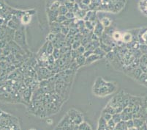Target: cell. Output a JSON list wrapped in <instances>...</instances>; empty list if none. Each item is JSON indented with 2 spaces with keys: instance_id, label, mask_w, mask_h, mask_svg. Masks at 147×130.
<instances>
[{
  "instance_id": "6da1fadb",
  "label": "cell",
  "mask_w": 147,
  "mask_h": 130,
  "mask_svg": "<svg viewBox=\"0 0 147 130\" xmlns=\"http://www.w3.org/2000/svg\"><path fill=\"white\" fill-rule=\"evenodd\" d=\"M117 85L116 83L105 81L100 76L94 82L92 88V92L95 96L104 97L113 94L117 91Z\"/></svg>"
},
{
  "instance_id": "7a4b0ae2",
  "label": "cell",
  "mask_w": 147,
  "mask_h": 130,
  "mask_svg": "<svg viewBox=\"0 0 147 130\" xmlns=\"http://www.w3.org/2000/svg\"><path fill=\"white\" fill-rule=\"evenodd\" d=\"M67 115L69 116V119L73 122V124L75 125L78 126L81 124L82 122H84V116L80 111L77 110L72 108V109L69 110L67 112Z\"/></svg>"
},
{
  "instance_id": "3957f363",
  "label": "cell",
  "mask_w": 147,
  "mask_h": 130,
  "mask_svg": "<svg viewBox=\"0 0 147 130\" xmlns=\"http://www.w3.org/2000/svg\"><path fill=\"white\" fill-rule=\"evenodd\" d=\"M37 77H39V79L40 80H45L50 78V77H52V76L54 75V74L52 73L51 71L48 69V68H45V67H40V68L37 70Z\"/></svg>"
},
{
  "instance_id": "277c9868",
  "label": "cell",
  "mask_w": 147,
  "mask_h": 130,
  "mask_svg": "<svg viewBox=\"0 0 147 130\" xmlns=\"http://www.w3.org/2000/svg\"><path fill=\"white\" fill-rule=\"evenodd\" d=\"M45 107L48 116H52L53 114H57L60 110L59 107H58L57 104L53 102L46 103V104H45Z\"/></svg>"
},
{
  "instance_id": "5b68a950",
  "label": "cell",
  "mask_w": 147,
  "mask_h": 130,
  "mask_svg": "<svg viewBox=\"0 0 147 130\" xmlns=\"http://www.w3.org/2000/svg\"><path fill=\"white\" fill-rule=\"evenodd\" d=\"M101 39H100V41H102V42L104 43L105 44H106V45L109 46H111V48H114L115 46H116V43L114 42V41L113 40V38H112L111 36H110L109 35L106 34V33H103L102 35V37H100Z\"/></svg>"
},
{
  "instance_id": "8992f818",
  "label": "cell",
  "mask_w": 147,
  "mask_h": 130,
  "mask_svg": "<svg viewBox=\"0 0 147 130\" xmlns=\"http://www.w3.org/2000/svg\"><path fill=\"white\" fill-rule=\"evenodd\" d=\"M104 28L105 27L102 26V25L100 23V21H97V22H96V25L95 26H94L93 33L95 34L97 36H98L100 38V37H102V34H103Z\"/></svg>"
},
{
  "instance_id": "52a82bcc",
  "label": "cell",
  "mask_w": 147,
  "mask_h": 130,
  "mask_svg": "<svg viewBox=\"0 0 147 130\" xmlns=\"http://www.w3.org/2000/svg\"><path fill=\"white\" fill-rule=\"evenodd\" d=\"M144 73L142 71V69H141L140 67H138V68H134V69H133L132 71H129V74H127V75H129V76H130L132 78L135 79L136 80H138L139 78H140V76H141V74Z\"/></svg>"
},
{
  "instance_id": "ba28073f",
  "label": "cell",
  "mask_w": 147,
  "mask_h": 130,
  "mask_svg": "<svg viewBox=\"0 0 147 130\" xmlns=\"http://www.w3.org/2000/svg\"><path fill=\"white\" fill-rule=\"evenodd\" d=\"M23 96H24V101H26L28 104H30L31 101H32V99L33 93L32 88H26V90H24V93H23Z\"/></svg>"
},
{
  "instance_id": "9c48e42d",
  "label": "cell",
  "mask_w": 147,
  "mask_h": 130,
  "mask_svg": "<svg viewBox=\"0 0 147 130\" xmlns=\"http://www.w3.org/2000/svg\"><path fill=\"white\" fill-rule=\"evenodd\" d=\"M97 130H109L107 124V121L100 116V118L98 120V124H97Z\"/></svg>"
},
{
  "instance_id": "30bf717a",
  "label": "cell",
  "mask_w": 147,
  "mask_h": 130,
  "mask_svg": "<svg viewBox=\"0 0 147 130\" xmlns=\"http://www.w3.org/2000/svg\"><path fill=\"white\" fill-rule=\"evenodd\" d=\"M133 41V35L132 33H128V32H126L124 34L122 35V37H121V41H122L124 44H129L132 41Z\"/></svg>"
},
{
  "instance_id": "8fae6325",
  "label": "cell",
  "mask_w": 147,
  "mask_h": 130,
  "mask_svg": "<svg viewBox=\"0 0 147 130\" xmlns=\"http://www.w3.org/2000/svg\"><path fill=\"white\" fill-rule=\"evenodd\" d=\"M138 8L144 16H147V0H141L138 2Z\"/></svg>"
},
{
  "instance_id": "7c38bea8",
  "label": "cell",
  "mask_w": 147,
  "mask_h": 130,
  "mask_svg": "<svg viewBox=\"0 0 147 130\" xmlns=\"http://www.w3.org/2000/svg\"><path fill=\"white\" fill-rule=\"evenodd\" d=\"M100 59H102V57H100V56L97 55V54H94V53H93V54H91L90 56H89L88 57H86V64H85V65H90V64L93 63L94 62H95V61H97V60H100Z\"/></svg>"
},
{
  "instance_id": "4fadbf2b",
  "label": "cell",
  "mask_w": 147,
  "mask_h": 130,
  "mask_svg": "<svg viewBox=\"0 0 147 130\" xmlns=\"http://www.w3.org/2000/svg\"><path fill=\"white\" fill-rule=\"evenodd\" d=\"M85 21H90L94 23V21L96 20V12L94 10H89L86 13V16L84 18Z\"/></svg>"
},
{
  "instance_id": "5bb4252c",
  "label": "cell",
  "mask_w": 147,
  "mask_h": 130,
  "mask_svg": "<svg viewBox=\"0 0 147 130\" xmlns=\"http://www.w3.org/2000/svg\"><path fill=\"white\" fill-rule=\"evenodd\" d=\"M86 13H87V12H86V10H81V9H80V7H79V9H78V10L74 13H75V16H76V18H78V20H83V19H84L85 16H86Z\"/></svg>"
},
{
  "instance_id": "9a60e30c",
  "label": "cell",
  "mask_w": 147,
  "mask_h": 130,
  "mask_svg": "<svg viewBox=\"0 0 147 130\" xmlns=\"http://www.w3.org/2000/svg\"><path fill=\"white\" fill-rule=\"evenodd\" d=\"M86 57H84L83 54H81V55H79L76 57L75 59V61H76V63L78 64V66L81 67L83 66V65H85V64H86Z\"/></svg>"
},
{
  "instance_id": "2e32d148",
  "label": "cell",
  "mask_w": 147,
  "mask_h": 130,
  "mask_svg": "<svg viewBox=\"0 0 147 130\" xmlns=\"http://www.w3.org/2000/svg\"><path fill=\"white\" fill-rule=\"evenodd\" d=\"M58 16H59L58 10H50V11H49V20H50L51 22L56 21L57 18V17H58Z\"/></svg>"
},
{
  "instance_id": "e0dca14e",
  "label": "cell",
  "mask_w": 147,
  "mask_h": 130,
  "mask_svg": "<svg viewBox=\"0 0 147 130\" xmlns=\"http://www.w3.org/2000/svg\"><path fill=\"white\" fill-rule=\"evenodd\" d=\"M133 122H134V127L137 129H139L141 127L144 125L146 122L145 119L144 118H133Z\"/></svg>"
},
{
  "instance_id": "ac0fdd59",
  "label": "cell",
  "mask_w": 147,
  "mask_h": 130,
  "mask_svg": "<svg viewBox=\"0 0 147 130\" xmlns=\"http://www.w3.org/2000/svg\"><path fill=\"white\" fill-rule=\"evenodd\" d=\"M102 112H105V113H108V114H111L113 116V114L116 113V110H115L114 108L113 107H111V105H109L108 104H107V105L105 106V108L102 110Z\"/></svg>"
},
{
  "instance_id": "d6986e66",
  "label": "cell",
  "mask_w": 147,
  "mask_h": 130,
  "mask_svg": "<svg viewBox=\"0 0 147 130\" xmlns=\"http://www.w3.org/2000/svg\"><path fill=\"white\" fill-rule=\"evenodd\" d=\"M100 21L102 25V26L105 28L109 27L111 26V20L109 18H108V17H104Z\"/></svg>"
},
{
  "instance_id": "ffe728a7",
  "label": "cell",
  "mask_w": 147,
  "mask_h": 130,
  "mask_svg": "<svg viewBox=\"0 0 147 130\" xmlns=\"http://www.w3.org/2000/svg\"><path fill=\"white\" fill-rule=\"evenodd\" d=\"M51 26V30L53 33H54V34H59V33H61V26L59 25V23H57V24L53 23Z\"/></svg>"
},
{
  "instance_id": "44dd1931",
  "label": "cell",
  "mask_w": 147,
  "mask_h": 130,
  "mask_svg": "<svg viewBox=\"0 0 147 130\" xmlns=\"http://www.w3.org/2000/svg\"><path fill=\"white\" fill-rule=\"evenodd\" d=\"M138 82L141 83V85L147 87V74L143 73L141 76H140V78L138 80Z\"/></svg>"
},
{
  "instance_id": "7402d4cb",
  "label": "cell",
  "mask_w": 147,
  "mask_h": 130,
  "mask_svg": "<svg viewBox=\"0 0 147 130\" xmlns=\"http://www.w3.org/2000/svg\"><path fill=\"white\" fill-rule=\"evenodd\" d=\"M78 130H92V127L86 122H82L78 126Z\"/></svg>"
},
{
  "instance_id": "603a6c76",
  "label": "cell",
  "mask_w": 147,
  "mask_h": 130,
  "mask_svg": "<svg viewBox=\"0 0 147 130\" xmlns=\"http://www.w3.org/2000/svg\"><path fill=\"white\" fill-rule=\"evenodd\" d=\"M31 16L29 13H25L22 17H21V22L23 25H28L31 21Z\"/></svg>"
},
{
  "instance_id": "cb8c5ba5",
  "label": "cell",
  "mask_w": 147,
  "mask_h": 130,
  "mask_svg": "<svg viewBox=\"0 0 147 130\" xmlns=\"http://www.w3.org/2000/svg\"><path fill=\"white\" fill-rule=\"evenodd\" d=\"M100 47L101 48V49H102V50L105 52V53L111 52L112 51V49H113V48H111V46H109L105 44L103 42H102V41H100Z\"/></svg>"
},
{
  "instance_id": "d4e9b609",
  "label": "cell",
  "mask_w": 147,
  "mask_h": 130,
  "mask_svg": "<svg viewBox=\"0 0 147 130\" xmlns=\"http://www.w3.org/2000/svg\"><path fill=\"white\" fill-rule=\"evenodd\" d=\"M111 37H112V38H113V41H118L119 42V41H121V37H122V35H121L119 32L115 31L113 33Z\"/></svg>"
},
{
  "instance_id": "484cf974",
  "label": "cell",
  "mask_w": 147,
  "mask_h": 130,
  "mask_svg": "<svg viewBox=\"0 0 147 130\" xmlns=\"http://www.w3.org/2000/svg\"><path fill=\"white\" fill-rule=\"evenodd\" d=\"M54 49H55V47H54L53 43L49 42V44L47 45V47H46V53L48 54H49V55H51L53 54Z\"/></svg>"
},
{
  "instance_id": "4316f807",
  "label": "cell",
  "mask_w": 147,
  "mask_h": 130,
  "mask_svg": "<svg viewBox=\"0 0 147 130\" xmlns=\"http://www.w3.org/2000/svg\"><path fill=\"white\" fill-rule=\"evenodd\" d=\"M84 24H85V27H86L88 30H89V31H93V30H94V26H95L96 25V24H94V23L92 22V21H86L84 22Z\"/></svg>"
},
{
  "instance_id": "83f0119b",
  "label": "cell",
  "mask_w": 147,
  "mask_h": 130,
  "mask_svg": "<svg viewBox=\"0 0 147 130\" xmlns=\"http://www.w3.org/2000/svg\"><path fill=\"white\" fill-rule=\"evenodd\" d=\"M58 11L59 15H63V16H65L66 13L69 12V10H68V9L67 8V7L65 6V5H60V7L58 9Z\"/></svg>"
},
{
  "instance_id": "f1b7e54d",
  "label": "cell",
  "mask_w": 147,
  "mask_h": 130,
  "mask_svg": "<svg viewBox=\"0 0 147 130\" xmlns=\"http://www.w3.org/2000/svg\"><path fill=\"white\" fill-rule=\"evenodd\" d=\"M94 54H97V55H99L100 57H102V58H103V57L106 55V53H105V52H104V51L102 50V49H101L100 47H98V48H97V49H94Z\"/></svg>"
},
{
  "instance_id": "f546056e",
  "label": "cell",
  "mask_w": 147,
  "mask_h": 130,
  "mask_svg": "<svg viewBox=\"0 0 147 130\" xmlns=\"http://www.w3.org/2000/svg\"><path fill=\"white\" fill-rule=\"evenodd\" d=\"M112 120L116 123V124H119L121 121V114L120 113H115L112 116Z\"/></svg>"
},
{
  "instance_id": "4dcf8cb0",
  "label": "cell",
  "mask_w": 147,
  "mask_h": 130,
  "mask_svg": "<svg viewBox=\"0 0 147 130\" xmlns=\"http://www.w3.org/2000/svg\"><path fill=\"white\" fill-rule=\"evenodd\" d=\"M52 55H53V57H54V59H55L56 60H58V59H59L60 57H61V52H60V49H57V48H55V49H54V50H53V54H52Z\"/></svg>"
},
{
  "instance_id": "1f68e13d",
  "label": "cell",
  "mask_w": 147,
  "mask_h": 130,
  "mask_svg": "<svg viewBox=\"0 0 147 130\" xmlns=\"http://www.w3.org/2000/svg\"><path fill=\"white\" fill-rule=\"evenodd\" d=\"M60 7V2L57 0L55 2L52 3L50 6V10H58L59 7Z\"/></svg>"
},
{
  "instance_id": "d6a6232c",
  "label": "cell",
  "mask_w": 147,
  "mask_h": 130,
  "mask_svg": "<svg viewBox=\"0 0 147 130\" xmlns=\"http://www.w3.org/2000/svg\"><path fill=\"white\" fill-rule=\"evenodd\" d=\"M69 33V28L67 26H65V25H61V33L63 34L64 35H67Z\"/></svg>"
},
{
  "instance_id": "836d02e7",
  "label": "cell",
  "mask_w": 147,
  "mask_h": 130,
  "mask_svg": "<svg viewBox=\"0 0 147 130\" xmlns=\"http://www.w3.org/2000/svg\"><path fill=\"white\" fill-rule=\"evenodd\" d=\"M107 124H108V127L109 129V130H113L116 128V126H117V124L112 120V118L107 122Z\"/></svg>"
},
{
  "instance_id": "e575fe53",
  "label": "cell",
  "mask_w": 147,
  "mask_h": 130,
  "mask_svg": "<svg viewBox=\"0 0 147 130\" xmlns=\"http://www.w3.org/2000/svg\"><path fill=\"white\" fill-rule=\"evenodd\" d=\"M67 19V18H66L65 16H63V15H59L56 21H57V23H59V24H62V23L65 22Z\"/></svg>"
},
{
  "instance_id": "d590c367",
  "label": "cell",
  "mask_w": 147,
  "mask_h": 130,
  "mask_svg": "<svg viewBox=\"0 0 147 130\" xmlns=\"http://www.w3.org/2000/svg\"><path fill=\"white\" fill-rule=\"evenodd\" d=\"M139 50L141 51L143 54H147V45L146 44H140Z\"/></svg>"
},
{
  "instance_id": "8d00e7d4",
  "label": "cell",
  "mask_w": 147,
  "mask_h": 130,
  "mask_svg": "<svg viewBox=\"0 0 147 130\" xmlns=\"http://www.w3.org/2000/svg\"><path fill=\"white\" fill-rule=\"evenodd\" d=\"M81 46V41H74L71 46V49L73 50H77Z\"/></svg>"
},
{
  "instance_id": "74e56055",
  "label": "cell",
  "mask_w": 147,
  "mask_h": 130,
  "mask_svg": "<svg viewBox=\"0 0 147 130\" xmlns=\"http://www.w3.org/2000/svg\"><path fill=\"white\" fill-rule=\"evenodd\" d=\"M140 61H141V64L147 66V54H143L140 58Z\"/></svg>"
},
{
  "instance_id": "f35d334b",
  "label": "cell",
  "mask_w": 147,
  "mask_h": 130,
  "mask_svg": "<svg viewBox=\"0 0 147 130\" xmlns=\"http://www.w3.org/2000/svg\"><path fill=\"white\" fill-rule=\"evenodd\" d=\"M101 116H102V117L103 118L105 119L107 122H108V120H110L112 118V115H111V114H108V113H105V112H102V114H101Z\"/></svg>"
},
{
  "instance_id": "ab89813d",
  "label": "cell",
  "mask_w": 147,
  "mask_h": 130,
  "mask_svg": "<svg viewBox=\"0 0 147 130\" xmlns=\"http://www.w3.org/2000/svg\"><path fill=\"white\" fill-rule=\"evenodd\" d=\"M55 38H56V34H54V33H49V35H48L47 41H49V42H53V41L55 40Z\"/></svg>"
},
{
  "instance_id": "60d3db41",
  "label": "cell",
  "mask_w": 147,
  "mask_h": 130,
  "mask_svg": "<svg viewBox=\"0 0 147 130\" xmlns=\"http://www.w3.org/2000/svg\"><path fill=\"white\" fill-rule=\"evenodd\" d=\"M65 16L67 19H74L76 18V16H75V13L73 12H68V13H66Z\"/></svg>"
},
{
  "instance_id": "b9f144b4",
  "label": "cell",
  "mask_w": 147,
  "mask_h": 130,
  "mask_svg": "<svg viewBox=\"0 0 147 130\" xmlns=\"http://www.w3.org/2000/svg\"><path fill=\"white\" fill-rule=\"evenodd\" d=\"M77 52H78V53L80 54V55H81V54H84V52H86V48H85V46H84L81 45V46H80V47L77 49Z\"/></svg>"
},
{
  "instance_id": "7bdbcfd3",
  "label": "cell",
  "mask_w": 147,
  "mask_h": 130,
  "mask_svg": "<svg viewBox=\"0 0 147 130\" xmlns=\"http://www.w3.org/2000/svg\"><path fill=\"white\" fill-rule=\"evenodd\" d=\"M55 59H54V57H53V55H49V59H48V63H49V65H53V64L55 63Z\"/></svg>"
},
{
  "instance_id": "ee69618b",
  "label": "cell",
  "mask_w": 147,
  "mask_h": 130,
  "mask_svg": "<svg viewBox=\"0 0 147 130\" xmlns=\"http://www.w3.org/2000/svg\"><path fill=\"white\" fill-rule=\"evenodd\" d=\"M126 124L127 128H132V127H134V122H133V119H130V120L126 121Z\"/></svg>"
},
{
  "instance_id": "f6af8a7d",
  "label": "cell",
  "mask_w": 147,
  "mask_h": 130,
  "mask_svg": "<svg viewBox=\"0 0 147 130\" xmlns=\"http://www.w3.org/2000/svg\"><path fill=\"white\" fill-rule=\"evenodd\" d=\"M93 53H94V52H93V51H89V50H86V52H84V54H83V55L84 56V57H89V56H90L91 54H93Z\"/></svg>"
},
{
  "instance_id": "bcb514c9",
  "label": "cell",
  "mask_w": 147,
  "mask_h": 130,
  "mask_svg": "<svg viewBox=\"0 0 147 130\" xmlns=\"http://www.w3.org/2000/svg\"><path fill=\"white\" fill-rule=\"evenodd\" d=\"M81 3L86 5V6H89L91 4V0H82V1H81Z\"/></svg>"
},
{
  "instance_id": "7dc6e473",
  "label": "cell",
  "mask_w": 147,
  "mask_h": 130,
  "mask_svg": "<svg viewBox=\"0 0 147 130\" xmlns=\"http://www.w3.org/2000/svg\"><path fill=\"white\" fill-rule=\"evenodd\" d=\"M138 130H147V124L146 123H144V125L142 126V127H141L140 128L138 129Z\"/></svg>"
},
{
  "instance_id": "c3c4849f",
  "label": "cell",
  "mask_w": 147,
  "mask_h": 130,
  "mask_svg": "<svg viewBox=\"0 0 147 130\" xmlns=\"http://www.w3.org/2000/svg\"><path fill=\"white\" fill-rule=\"evenodd\" d=\"M127 130H138V129H137L136 127H132V128L127 129Z\"/></svg>"
},
{
  "instance_id": "681fc988",
  "label": "cell",
  "mask_w": 147,
  "mask_h": 130,
  "mask_svg": "<svg viewBox=\"0 0 147 130\" xmlns=\"http://www.w3.org/2000/svg\"><path fill=\"white\" fill-rule=\"evenodd\" d=\"M74 1H75V0H69V2H73Z\"/></svg>"
},
{
  "instance_id": "f907efd6",
  "label": "cell",
  "mask_w": 147,
  "mask_h": 130,
  "mask_svg": "<svg viewBox=\"0 0 147 130\" xmlns=\"http://www.w3.org/2000/svg\"><path fill=\"white\" fill-rule=\"evenodd\" d=\"M29 130H37V129H30Z\"/></svg>"
}]
</instances>
